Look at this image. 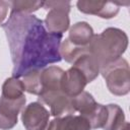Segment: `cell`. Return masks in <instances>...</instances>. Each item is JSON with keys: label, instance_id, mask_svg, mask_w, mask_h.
Listing matches in <instances>:
<instances>
[{"label": "cell", "instance_id": "6da1fadb", "mask_svg": "<svg viewBox=\"0 0 130 130\" xmlns=\"http://www.w3.org/2000/svg\"><path fill=\"white\" fill-rule=\"evenodd\" d=\"M9 43L14 77L61 60L59 45L62 34L48 32L43 20L29 13L12 12L3 24Z\"/></svg>", "mask_w": 130, "mask_h": 130}, {"label": "cell", "instance_id": "7a4b0ae2", "mask_svg": "<svg viewBox=\"0 0 130 130\" xmlns=\"http://www.w3.org/2000/svg\"><path fill=\"white\" fill-rule=\"evenodd\" d=\"M127 47V36L118 28H107L102 35L92 37L87 50L99 62L100 67L115 62Z\"/></svg>", "mask_w": 130, "mask_h": 130}, {"label": "cell", "instance_id": "3957f363", "mask_svg": "<svg viewBox=\"0 0 130 130\" xmlns=\"http://www.w3.org/2000/svg\"><path fill=\"white\" fill-rule=\"evenodd\" d=\"M108 87L115 94H126L129 91V68L124 59H118L102 69Z\"/></svg>", "mask_w": 130, "mask_h": 130}, {"label": "cell", "instance_id": "277c9868", "mask_svg": "<svg viewBox=\"0 0 130 130\" xmlns=\"http://www.w3.org/2000/svg\"><path fill=\"white\" fill-rule=\"evenodd\" d=\"M43 7L51 9L47 14L45 23L50 32L62 34L69 26L68 12L70 2L68 1H47L43 2Z\"/></svg>", "mask_w": 130, "mask_h": 130}, {"label": "cell", "instance_id": "5b68a950", "mask_svg": "<svg viewBox=\"0 0 130 130\" xmlns=\"http://www.w3.org/2000/svg\"><path fill=\"white\" fill-rule=\"evenodd\" d=\"M25 103V96L0 99V128L10 129L17 122V114Z\"/></svg>", "mask_w": 130, "mask_h": 130}, {"label": "cell", "instance_id": "8992f818", "mask_svg": "<svg viewBox=\"0 0 130 130\" xmlns=\"http://www.w3.org/2000/svg\"><path fill=\"white\" fill-rule=\"evenodd\" d=\"M49 119V112L39 103L30 104L22 113L23 125L27 130H44Z\"/></svg>", "mask_w": 130, "mask_h": 130}, {"label": "cell", "instance_id": "52a82bcc", "mask_svg": "<svg viewBox=\"0 0 130 130\" xmlns=\"http://www.w3.org/2000/svg\"><path fill=\"white\" fill-rule=\"evenodd\" d=\"M121 4V2L110 1H78L77 7L81 12L95 14L103 18H111L119 12Z\"/></svg>", "mask_w": 130, "mask_h": 130}, {"label": "cell", "instance_id": "ba28073f", "mask_svg": "<svg viewBox=\"0 0 130 130\" xmlns=\"http://www.w3.org/2000/svg\"><path fill=\"white\" fill-rule=\"evenodd\" d=\"M48 130H90V125L81 116H67L52 121Z\"/></svg>", "mask_w": 130, "mask_h": 130}, {"label": "cell", "instance_id": "9c48e42d", "mask_svg": "<svg viewBox=\"0 0 130 130\" xmlns=\"http://www.w3.org/2000/svg\"><path fill=\"white\" fill-rule=\"evenodd\" d=\"M93 37L91 27L86 22L76 23L70 30L69 39H71L72 45H86L89 44Z\"/></svg>", "mask_w": 130, "mask_h": 130}, {"label": "cell", "instance_id": "30bf717a", "mask_svg": "<svg viewBox=\"0 0 130 130\" xmlns=\"http://www.w3.org/2000/svg\"><path fill=\"white\" fill-rule=\"evenodd\" d=\"M108 118L104 126L106 130H118L123 126L125 117L123 111L117 105H108Z\"/></svg>", "mask_w": 130, "mask_h": 130}, {"label": "cell", "instance_id": "8fae6325", "mask_svg": "<svg viewBox=\"0 0 130 130\" xmlns=\"http://www.w3.org/2000/svg\"><path fill=\"white\" fill-rule=\"evenodd\" d=\"M12 12L20 13H30L31 11L38 10L43 6L41 1H12L10 2Z\"/></svg>", "mask_w": 130, "mask_h": 130}, {"label": "cell", "instance_id": "7c38bea8", "mask_svg": "<svg viewBox=\"0 0 130 130\" xmlns=\"http://www.w3.org/2000/svg\"><path fill=\"white\" fill-rule=\"evenodd\" d=\"M9 5H10V2L0 1V22H2V20L6 17L7 10L9 8Z\"/></svg>", "mask_w": 130, "mask_h": 130}, {"label": "cell", "instance_id": "4fadbf2b", "mask_svg": "<svg viewBox=\"0 0 130 130\" xmlns=\"http://www.w3.org/2000/svg\"><path fill=\"white\" fill-rule=\"evenodd\" d=\"M128 129H129V124H128V123H126V124H125V127H124V128H122V130H128Z\"/></svg>", "mask_w": 130, "mask_h": 130}]
</instances>
